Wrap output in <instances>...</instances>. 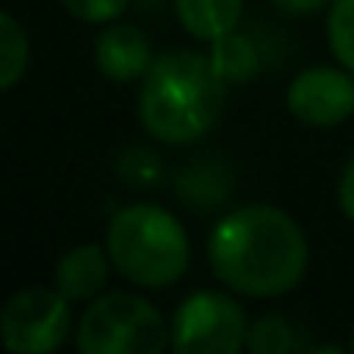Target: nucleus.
Returning <instances> with one entry per match:
<instances>
[{
  "label": "nucleus",
  "mask_w": 354,
  "mask_h": 354,
  "mask_svg": "<svg viewBox=\"0 0 354 354\" xmlns=\"http://www.w3.org/2000/svg\"><path fill=\"white\" fill-rule=\"evenodd\" d=\"M247 309L230 288H195L170 316V351L177 354H236L247 347Z\"/></svg>",
  "instance_id": "nucleus-5"
},
{
  "label": "nucleus",
  "mask_w": 354,
  "mask_h": 354,
  "mask_svg": "<svg viewBox=\"0 0 354 354\" xmlns=\"http://www.w3.org/2000/svg\"><path fill=\"white\" fill-rule=\"evenodd\" d=\"M153 46L146 32L132 21H111L94 42V66L108 84H139L153 66Z\"/></svg>",
  "instance_id": "nucleus-8"
},
{
  "label": "nucleus",
  "mask_w": 354,
  "mask_h": 354,
  "mask_svg": "<svg viewBox=\"0 0 354 354\" xmlns=\"http://www.w3.org/2000/svg\"><path fill=\"white\" fill-rule=\"evenodd\" d=\"M285 108L309 129H333L354 115V73L340 63L299 70L285 87Z\"/></svg>",
  "instance_id": "nucleus-7"
},
{
  "label": "nucleus",
  "mask_w": 354,
  "mask_h": 354,
  "mask_svg": "<svg viewBox=\"0 0 354 354\" xmlns=\"http://www.w3.org/2000/svg\"><path fill=\"white\" fill-rule=\"evenodd\" d=\"M32 66V39L25 25L4 11L0 15V91H15Z\"/></svg>",
  "instance_id": "nucleus-12"
},
{
  "label": "nucleus",
  "mask_w": 354,
  "mask_h": 354,
  "mask_svg": "<svg viewBox=\"0 0 354 354\" xmlns=\"http://www.w3.org/2000/svg\"><path fill=\"white\" fill-rule=\"evenodd\" d=\"M247 0H174V15L195 42H216L240 28Z\"/></svg>",
  "instance_id": "nucleus-10"
},
{
  "label": "nucleus",
  "mask_w": 354,
  "mask_h": 354,
  "mask_svg": "<svg viewBox=\"0 0 354 354\" xmlns=\"http://www.w3.org/2000/svg\"><path fill=\"white\" fill-rule=\"evenodd\" d=\"M226 84L212 70L209 53L167 49L153 59L136 91L139 125L167 146L198 142L223 115Z\"/></svg>",
  "instance_id": "nucleus-2"
},
{
  "label": "nucleus",
  "mask_w": 354,
  "mask_h": 354,
  "mask_svg": "<svg viewBox=\"0 0 354 354\" xmlns=\"http://www.w3.org/2000/svg\"><path fill=\"white\" fill-rule=\"evenodd\" d=\"M73 330V302L56 285H25L0 309V337L15 354H53Z\"/></svg>",
  "instance_id": "nucleus-6"
},
{
  "label": "nucleus",
  "mask_w": 354,
  "mask_h": 354,
  "mask_svg": "<svg viewBox=\"0 0 354 354\" xmlns=\"http://www.w3.org/2000/svg\"><path fill=\"white\" fill-rule=\"evenodd\" d=\"M115 264H111V254L101 243H77L70 247L59 261H56V271H53V285L70 299V302H94L101 292H108V278H111Z\"/></svg>",
  "instance_id": "nucleus-9"
},
{
  "label": "nucleus",
  "mask_w": 354,
  "mask_h": 354,
  "mask_svg": "<svg viewBox=\"0 0 354 354\" xmlns=\"http://www.w3.org/2000/svg\"><path fill=\"white\" fill-rule=\"evenodd\" d=\"M80 354H160L170 347V323L139 292H101L77 316Z\"/></svg>",
  "instance_id": "nucleus-4"
},
{
  "label": "nucleus",
  "mask_w": 354,
  "mask_h": 354,
  "mask_svg": "<svg viewBox=\"0 0 354 354\" xmlns=\"http://www.w3.org/2000/svg\"><path fill=\"white\" fill-rule=\"evenodd\" d=\"M299 347H309V340L299 337L295 323L281 313H268V316H257L250 323V333H247V351L254 354H292Z\"/></svg>",
  "instance_id": "nucleus-13"
},
{
  "label": "nucleus",
  "mask_w": 354,
  "mask_h": 354,
  "mask_svg": "<svg viewBox=\"0 0 354 354\" xmlns=\"http://www.w3.org/2000/svg\"><path fill=\"white\" fill-rule=\"evenodd\" d=\"M209 59H212V70L219 73V80L226 87L250 84L261 73V53H257L254 39L240 35V28L216 39V42H209Z\"/></svg>",
  "instance_id": "nucleus-11"
},
{
  "label": "nucleus",
  "mask_w": 354,
  "mask_h": 354,
  "mask_svg": "<svg viewBox=\"0 0 354 354\" xmlns=\"http://www.w3.org/2000/svg\"><path fill=\"white\" fill-rule=\"evenodd\" d=\"M268 4L278 8L281 15H288V18H306V15H316V11L330 8L333 0H268Z\"/></svg>",
  "instance_id": "nucleus-17"
},
{
  "label": "nucleus",
  "mask_w": 354,
  "mask_h": 354,
  "mask_svg": "<svg viewBox=\"0 0 354 354\" xmlns=\"http://www.w3.org/2000/svg\"><path fill=\"white\" fill-rule=\"evenodd\" d=\"M115 274L136 288H170L192 268L188 226L156 202L122 205L104 230Z\"/></svg>",
  "instance_id": "nucleus-3"
},
{
  "label": "nucleus",
  "mask_w": 354,
  "mask_h": 354,
  "mask_svg": "<svg viewBox=\"0 0 354 354\" xmlns=\"http://www.w3.org/2000/svg\"><path fill=\"white\" fill-rule=\"evenodd\" d=\"M326 46L333 59L354 73V0H333L326 8Z\"/></svg>",
  "instance_id": "nucleus-14"
},
{
  "label": "nucleus",
  "mask_w": 354,
  "mask_h": 354,
  "mask_svg": "<svg viewBox=\"0 0 354 354\" xmlns=\"http://www.w3.org/2000/svg\"><path fill=\"white\" fill-rule=\"evenodd\" d=\"M337 205H340V216L354 226V153L347 156L337 177Z\"/></svg>",
  "instance_id": "nucleus-16"
},
{
  "label": "nucleus",
  "mask_w": 354,
  "mask_h": 354,
  "mask_svg": "<svg viewBox=\"0 0 354 354\" xmlns=\"http://www.w3.org/2000/svg\"><path fill=\"white\" fill-rule=\"evenodd\" d=\"M216 281L240 299H278L302 285L309 271V236L278 205L250 202L230 209L205 243Z\"/></svg>",
  "instance_id": "nucleus-1"
},
{
  "label": "nucleus",
  "mask_w": 354,
  "mask_h": 354,
  "mask_svg": "<svg viewBox=\"0 0 354 354\" xmlns=\"http://www.w3.org/2000/svg\"><path fill=\"white\" fill-rule=\"evenodd\" d=\"M59 4H63V11H66L70 18H77V21H84V25L104 28V25L118 21V18L129 11L132 0H59Z\"/></svg>",
  "instance_id": "nucleus-15"
},
{
  "label": "nucleus",
  "mask_w": 354,
  "mask_h": 354,
  "mask_svg": "<svg viewBox=\"0 0 354 354\" xmlns=\"http://www.w3.org/2000/svg\"><path fill=\"white\" fill-rule=\"evenodd\" d=\"M347 351H354V326H351V340H347Z\"/></svg>",
  "instance_id": "nucleus-18"
}]
</instances>
